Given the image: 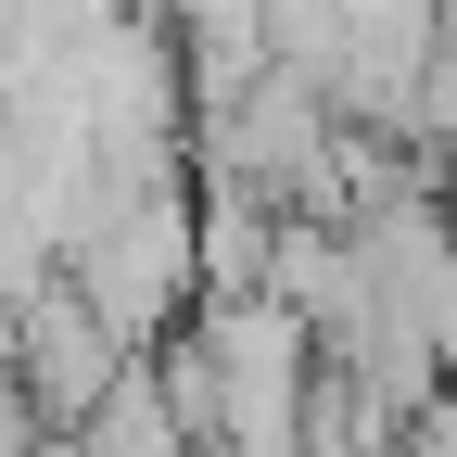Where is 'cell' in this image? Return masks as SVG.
<instances>
[{
  "mask_svg": "<svg viewBox=\"0 0 457 457\" xmlns=\"http://www.w3.org/2000/svg\"><path fill=\"white\" fill-rule=\"evenodd\" d=\"M64 293L128 343H165L191 305H204V254H191V179L179 165H128V179H102L89 228L64 242Z\"/></svg>",
  "mask_w": 457,
  "mask_h": 457,
  "instance_id": "cell-1",
  "label": "cell"
},
{
  "mask_svg": "<svg viewBox=\"0 0 457 457\" xmlns=\"http://www.w3.org/2000/svg\"><path fill=\"white\" fill-rule=\"evenodd\" d=\"M330 89L318 77H293V64H267L242 102H216L204 114V179H228V191H267L279 216L305 204V179H318V153H330Z\"/></svg>",
  "mask_w": 457,
  "mask_h": 457,
  "instance_id": "cell-2",
  "label": "cell"
},
{
  "mask_svg": "<svg viewBox=\"0 0 457 457\" xmlns=\"http://www.w3.org/2000/svg\"><path fill=\"white\" fill-rule=\"evenodd\" d=\"M0 330H13V394H26V420H38V432H77L102 394L128 381V343H114V330L64 293V279H51L26 318H0Z\"/></svg>",
  "mask_w": 457,
  "mask_h": 457,
  "instance_id": "cell-3",
  "label": "cell"
},
{
  "mask_svg": "<svg viewBox=\"0 0 457 457\" xmlns=\"http://www.w3.org/2000/svg\"><path fill=\"white\" fill-rule=\"evenodd\" d=\"M77 457H204V445L179 432V407H165V381H153V356H128V381H114L102 407L77 420Z\"/></svg>",
  "mask_w": 457,
  "mask_h": 457,
  "instance_id": "cell-4",
  "label": "cell"
}]
</instances>
